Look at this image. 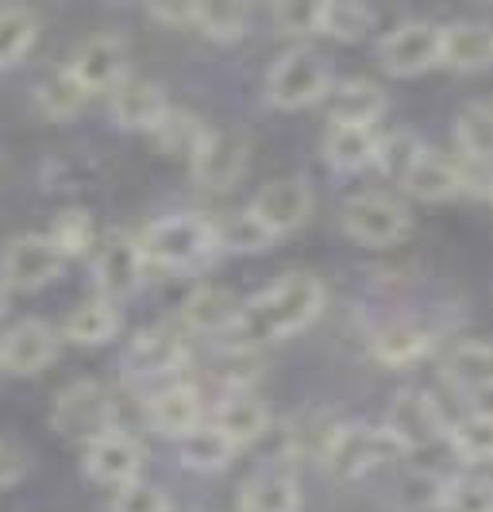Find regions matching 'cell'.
Returning <instances> with one entry per match:
<instances>
[{
  "label": "cell",
  "mask_w": 493,
  "mask_h": 512,
  "mask_svg": "<svg viewBox=\"0 0 493 512\" xmlns=\"http://www.w3.org/2000/svg\"><path fill=\"white\" fill-rule=\"evenodd\" d=\"M235 447L232 439L224 436L216 424H201L197 432H189V436L178 443V455L189 470H197V474H220L228 462L235 459Z\"/></svg>",
  "instance_id": "obj_33"
},
{
  "label": "cell",
  "mask_w": 493,
  "mask_h": 512,
  "mask_svg": "<svg viewBox=\"0 0 493 512\" xmlns=\"http://www.w3.org/2000/svg\"><path fill=\"white\" fill-rule=\"evenodd\" d=\"M490 197H493V193H490Z\"/></svg>",
  "instance_id": "obj_47"
},
{
  "label": "cell",
  "mask_w": 493,
  "mask_h": 512,
  "mask_svg": "<svg viewBox=\"0 0 493 512\" xmlns=\"http://www.w3.org/2000/svg\"><path fill=\"white\" fill-rule=\"evenodd\" d=\"M4 289H8V285L0 282V308H4Z\"/></svg>",
  "instance_id": "obj_46"
},
{
  "label": "cell",
  "mask_w": 493,
  "mask_h": 512,
  "mask_svg": "<svg viewBox=\"0 0 493 512\" xmlns=\"http://www.w3.org/2000/svg\"><path fill=\"white\" fill-rule=\"evenodd\" d=\"M336 77L332 62L312 47H289L274 58L270 74H266V101L282 112H301L312 104L328 101Z\"/></svg>",
  "instance_id": "obj_3"
},
{
  "label": "cell",
  "mask_w": 493,
  "mask_h": 512,
  "mask_svg": "<svg viewBox=\"0 0 493 512\" xmlns=\"http://www.w3.org/2000/svg\"><path fill=\"white\" fill-rule=\"evenodd\" d=\"M243 301L235 297L228 285H197L182 301V328L201 335H228L239 320Z\"/></svg>",
  "instance_id": "obj_21"
},
{
  "label": "cell",
  "mask_w": 493,
  "mask_h": 512,
  "mask_svg": "<svg viewBox=\"0 0 493 512\" xmlns=\"http://www.w3.org/2000/svg\"><path fill=\"white\" fill-rule=\"evenodd\" d=\"M247 208L274 231V239H282L312 216V185L305 178H274L262 185Z\"/></svg>",
  "instance_id": "obj_16"
},
{
  "label": "cell",
  "mask_w": 493,
  "mask_h": 512,
  "mask_svg": "<svg viewBox=\"0 0 493 512\" xmlns=\"http://www.w3.org/2000/svg\"><path fill=\"white\" fill-rule=\"evenodd\" d=\"M374 8H366L359 0H324V24L320 35H332L339 43H359L374 31Z\"/></svg>",
  "instance_id": "obj_37"
},
{
  "label": "cell",
  "mask_w": 493,
  "mask_h": 512,
  "mask_svg": "<svg viewBox=\"0 0 493 512\" xmlns=\"http://www.w3.org/2000/svg\"><path fill=\"white\" fill-rule=\"evenodd\" d=\"M251 162V143L235 128H208L201 147L189 158V174L205 189H232L247 174Z\"/></svg>",
  "instance_id": "obj_11"
},
{
  "label": "cell",
  "mask_w": 493,
  "mask_h": 512,
  "mask_svg": "<svg viewBox=\"0 0 493 512\" xmlns=\"http://www.w3.org/2000/svg\"><path fill=\"white\" fill-rule=\"evenodd\" d=\"M447 482L436 470L428 466H413L405 474H397L390 486V509L393 512H436L443 509V497H447Z\"/></svg>",
  "instance_id": "obj_30"
},
{
  "label": "cell",
  "mask_w": 493,
  "mask_h": 512,
  "mask_svg": "<svg viewBox=\"0 0 493 512\" xmlns=\"http://www.w3.org/2000/svg\"><path fill=\"white\" fill-rule=\"evenodd\" d=\"M339 428H343V420H336L328 409L297 412L286 424V455L324 462V455H328V447H332V439H336Z\"/></svg>",
  "instance_id": "obj_29"
},
{
  "label": "cell",
  "mask_w": 493,
  "mask_h": 512,
  "mask_svg": "<svg viewBox=\"0 0 493 512\" xmlns=\"http://www.w3.org/2000/svg\"><path fill=\"white\" fill-rule=\"evenodd\" d=\"M66 266V255L58 251L51 231H24L16 239H8V247L0 251V282L8 289H43L58 278V270Z\"/></svg>",
  "instance_id": "obj_7"
},
{
  "label": "cell",
  "mask_w": 493,
  "mask_h": 512,
  "mask_svg": "<svg viewBox=\"0 0 493 512\" xmlns=\"http://www.w3.org/2000/svg\"><path fill=\"white\" fill-rule=\"evenodd\" d=\"M386 89L370 77H343L328 93V124H363L374 128L386 116Z\"/></svg>",
  "instance_id": "obj_19"
},
{
  "label": "cell",
  "mask_w": 493,
  "mask_h": 512,
  "mask_svg": "<svg viewBox=\"0 0 493 512\" xmlns=\"http://www.w3.org/2000/svg\"><path fill=\"white\" fill-rule=\"evenodd\" d=\"M120 324H124V316H120L116 301L89 297V301L70 308V316L62 320V339H70L78 347H101V343L120 335Z\"/></svg>",
  "instance_id": "obj_27"
},
{
  "label": "cell",
  "mask_w": 493,
  "mask_h": 512,
  "mask_svg": "<svg viewBox=\"0 0 493 512\" xmlns=\"http://www.w3.org/2000/svg\"><path fill=\"white\" fill-rule=\"evenodd\" d=\"M455 143L467 162L474 166H493V104L470 101L455 116Z\"/></svg>",
  "instance_id": "obj_31"
},
{
  "label": "cell",
  "mask_w": 493,
  "mask_h": 512,
  "mask_svg": "<svg viewBox=\"0 0 493 512\" xmlns=\"http://www.w3.org/2000/svg\"><path fill=\"white\" fill-rule=\"evenodd\" d=\"M424 154H428V147L420 143V135H413V131H390V135H382V143H378V162H374V166L390 181L405 185V178L420 166Z\"/></svg>",
  "instance_id": "obj_38"
},
{
  "label": "cell",
  "mask_w": 493,
  "mask_h": 512,
  "mask_svg": "<svg viewBox=\"0 0 493 512\" xmlns=\"http://www.w3.org/2000/svg\"><path fill=\"white\" fill-rule=\"evenodd\" d=\"M201 416H205L201 389L189 382H166L162 389H155L151 401H147V424L155 428L158 436L178 439V443H182L189 432L201 428Z\"/></svg>",
  "instance_id": "obj_17"
},
{
  "label": "cell",
  "mask_w": 493,
  "mask_h": 512,
  "mask_svg": "<svg viewBox=\"0 0 493 512\" xmlns=\"http://www.w3.org/2000/svg\"><path fill=\"white\" fill-rule=\"evenodd\" d=\"M405 447L386 432V424H343L324 455V470L339 482H355L370 470H378L382 462L401 459Z\"/></svg>",
  "instance_id": "obj_4"
},
{
  "label": "cell",
  "mask_w": 493,
  "mask_h": 512,
  "mask_svg": "<svg viewBox=\"0 0 493 512\" xmlns=\"http://www.w3.org/2000/svg\"><path fill=\"white\" fill-rule=\"evenodd\" d=\"M27 474V455L16 439L0 436V489L16 486Z\"/></svg>",
  "instance_id": "obj_45"
},
{
  "label": "cell",
  "mask_w": 493,
  "mask_h": 512,
  "mask_svg": "<svg viewBox=\"0 0 493 512\" xmlns=\"http://www.w3.org/2000/svg\"><path fill=\"white\" fill-rule=\"evenodd\" d=\"M440 512H493V478L482 474L451 478Z\"/></svg>",
  "instance_id": "obj_43"
},
{
  "label": "cell",
  "mask_w": 493,
  "mask_h": 512,
  "mask_svg": "<svg viewBox=\"0 0 493 512\" xmlns=\"http://www.w3.org/2000/svg\"><path fill=\"white\" fill-rule=\"evenodd\" d=\"M108 112H112V120H116L120 128L155 131L158 124L166 120L170 104H166V93H162L158 81H151V77H128V81L108 97Z\"/></svg>",
  "instance_id": "obj_18"
},
{
  "label": "cell",
  "mask_w": 493,
  "mask_h": 512,
  "mask_svg": "<svg viewBox=\"0 0 493 512\" xmlns=\"http://www.w3.org/2000/svg\"><path fill=\"white\" fill-rule=\"evenodd\" d=\"M378 128L363 124H328L324 131V162L339 174H359L366 166L378 162Z\"/></svg>",
  "instance_id": "obj_25"
},
{
  "label": "cell",
  "mask_w": 493,
  "mask_h": 512,
  "mask_svg": "<svg viewBox=\"0 0 493 512\" xmlns=\"http://www.w3.org/2000/svg\"><path fill=\"white\" fill-rule=\"evenodd\" d=\"M143 255L151 266L162 270H197L220 247V224H212L201 212H174L162 216L155 224H147V231L139 235Z\"/></svg>",
  "instance_id": "obj_2"
},
{
  "label": "cell",
  "mask_w": 493,
  "mask_h": 512,
  "mask_svg": "<svg viewBox=\"0 0 493 512\" xmlns=\"http://www.w3.org/2000/svg\"><path fill=\"white\" fill-rule=\"evenodd\" d=\"M274 243V231L262 224L251 208H239L232 212L224 224H220V247L224 251H266Z\"/></svg>",
  "instance_id": "obj_41"
},
{
  "label": "cell",
  "mask_w": 493,
  "mask_h": 512,
  "mask_svg": "<svg viewBox=\"0 0 493 512\" xmlns=\"http://www.w3.org/2000/svg\"><path fill=\"white\" fill-rule=\"evenodd\" d=\"M251 24V8L232 4V0H197L193 4V31H201L212 43H235L247 35Z\"/></svg>",
  "instance_id": "obj_32"
},
{
  "label": "cell",
  "mask_w": 493,
  "mask_h": 512,
  "mask_svg": "<svg viewBox=\"0 0 493 512\" xmlns=\"http://www.w3.org/2000/svg\"><path fill=\"white\" fill-rule=\"evenodd\" d=\"M151 135H155V143L166 154L193 158V151L201 147V139L208 135V128H205V120H201V116H193V112H185V108H170V112H166V120H162Z\"/></svg>",
  "instance_id": "obj_40"
},
{
  "label": "cell",
  "mask_w": 493,
  "mask_h": 512,
  "mask_svg": "<svg viewBox=\"0 0 493 512\" xmlns=\"http://www.w3.org/2000/svg\"><path fill=\"white\" fill-rule=\"evenodd\" d=\"M51 239L66 258H81L97 247V220L89 208H62L51 224Z\"/></svg>",
  "instance_id": "obj_39"
},
{
  "label": "cell",
  "mask_w": 493,
  "mask_h": 512,
  "mask_svg": "<svg viewBox=\"0 0 493 512\" xmlns=\"http://www.w3.org/2000/svg\"><path fill=\"white\" fill-rule=\"evenodd\" d=\"M85 101H89V93L81 89L78 77L70 74L66 66L47 74L35 85V104H39V112L51 116V120H70V116H78Z\"/></svg>",
  "instance_id": "obj_36"
},
{
  "label": "cell",
  "mask_w": 493,
  "mask_h": 512,
  "mask_svg": "<svg viewBox=\"0 0 493 512\" xmlns=\"http://www.w3.org/2000/svg\"><path fill=\"white\" fill-rule=\"evenodd\" d=\"M382 424L405 447V455L428 447V443H440L451 432V424H447L443 409L436 405V397L424 393V389H401L390 401V412H386Z\"/></svg>",
  "instance_id": "obj_12"
},
{
  "label": "cell",
  "mask_w": 493,
  "mask_h": 512,
  "mask_svg": "<svg viewBox=\"0 0 493 512\" xmlns=\"http://www.w3.org/2000/svg\"><path fill=\"white\" fill-rule=\"evenodd\" d=\"M270 20L282 35L305 39V35H320L324 24V0H282L270 8Z\"/></svg>",
  "instance_id": "obj_42"
},
{
  "label": "cell",
  "mask_w": 493,
  "mask_h": 512,
  "mask_svg": "<svg viewBox=\"0 0 493 512\" xmlns=\"http://www.w3.org/2000/svg\"><path fill=\"white\" fill-rule=\"evenodd\" d=\"M401 189H405L409 197H416V201H424V205L455 201L459 193H467L459 162H447V158H440V154H432V151L420 158V166L405 178Z\"/></svg>",
  "instance_id": "obj_28"
},
{
  "label": "cell",
  "mask_w": 493,
  "mask_h": 512,
  "mask_svg": "<svg viewBox=\"0 0 493 512\" xmlns=\"http://www.w3.org/2000/svg\"><path fill=\"white\" fill-rule=\"evenodd\" d=\"M443 31L432 20H405L378 43V62L393 77H420L432 66H440Z\"/></svg>",
  "instance_id": "obj_9"
},
{
  "label": "cell",
  "mask_w": 493,
  "mask_h": 512,
  "mask_svg": "<svg viewBox=\"0 0 493 512\" xmlns=\"http://www.w3.org/2000/svg\"><path fill=\"white\" fill-rule=\"evenodd\" d=\"M58 343L62 332L54 328L51 320L43 316H24L16 320L8 332L0 335V370L27 378V374H39L58 359Z\"/></svg>",
  "instance_id": "obj_13"
},
{
  "label": "cell",
  "mask_w": 493,
  "mask_h": 512,
  "mask_svg": "<svg viewBox=\"0 0 493 512\" xmlns=\"http://www.w3.org/2000/svg\"><path fill=\"white\" fill-rule=\"evenodd\" d=\"M324 285L305 270L282 274L278 282H270L251 301H243L239 320L228 332V343L239 347H259V343H274V339H289V335L305 332L312 320L324 312Z\"/></svg>",
  "instance_id": "obj_1"
},
{
  "label": "cell",
  "mask_w": 493,
  "mask_h": 512,
  "mask_svg": "<svg viewBox=\"0 0 493 512\" xmlns=\"http://www.w3.org/2000/svg\"><path fill=\"white\" fill-rule=\"evenodd\" d=\"M147 266H151V262L143 255L139 235L108 231L101 243H97V255H93V285H97V297H108V301L131 297V293L143 285V270H147Z\"/></svg>",
  "instance_id": "obj_8"
},
{
  "label": "cell",
  "mask_w": 493,
  "mask_h": 512,
  "mask_svg": "<svg viewBox=\"0 0 493 512\" xmlns=\"http://www.w3.org/2000/svg\"><path fill=\"white\" fill-rule=\"evenodd\" d=\"M189 362V332L178 324H151L124 351V366L135 378H170Z\"/></svg>",
  "instance_id": "obj_14"
},
{
  "label": "cell",
  "mask_w": 493,
  "mask_h": 512,
  "mask_svg": "<svg viewBox=\"0 0 493 512\" xmlns=\"http://www.w3.org/2000/svg\"><path fill=\"white\" fill-rule=\"evenodd\" d=\"M443 378L470 397L493 393V343H486V339L455 343L443 359Z\"/></svg>",
  "instance_id": "obj_26"
},
{
  "label": "cell",
  "mask_w": 493,
  "mask_h": 512,
  "mask_svg": "<svg viewBox=\"0 0 493 512\" xmlns=\"http://www.w3.org/2000/svg\"><path fill=\"white\" fill-rule=\"evenodd\" d=\"M143 443L124 432V428H108L101 436L85 443V474L101 486H131L143 478Z\"/></svg>",
  "instance_id": "obj_15"
},
{
  "label": "cell",
  "mask_w": 493,
  "mask_h": 512,
  "mask_svg": "<svg viewBox=\"0 0 493 512\" xmlns=\"http://www.w3.org/2000/svg\"><path fill=\"white\" fill-rule=\"evenodd\" d=\"M212 424L232 439L235 447H251L270 432V405L251 389H232L220 397Z\"/></svg>",
  "instance_id": "obj_20"
},
{
  "label": "cell",
  "mask_w": 493,
  "mask_h": 512,
  "mask_svg": "<svg viewBox=\"0 0 493 512\" xmlns=\"http://www.w3.org/2000/svg\"><path fill=\"white\" fill-rule=\"evenodd\" d=\"M66 70L78 77V85L93 97V93H116L128 81V43L112 31H97L89 39H81Z\"/></svg>",
  "instance_id": "obj_10"
},
{
  "label": "cell",
  "mask_w": 493,
  "mask_h": 512,
  "mask_svg": "<svg viewBox=\"0 0 493 512\" xmlns=\"http://www.w3.org/2000/svg\"><path fill=\"white\" fill-rule=\"evenodd\" d=\"M339 220H343V231L366 247H390L413 231V216L405 201H397L390 193H374V189L347 197L339 208Z\"/></svg>",
  "instance_id": "obj_5"
},
{
  "label": "cell",
  "mask_w": 493,
  "mask_h": 512,
  "mask_svg": "<svg viewBox=\"0 0 493 512\" xmlns=\"http://www.w3.org/2000/svg\"><path fill=\"white\" fill-rule=\"evenodd\" d=\"M301 482L289 474L286 466H266L255 470L239 486V512H301Z\"/></svg>",
  "instance_id": "obj_24"
},
{
  "label": "cell",
  "mask_w": 493,
  "mask_h": 512,
  "mask_svg": "<svg viewBox=\"0 0 493 512\" xmlns=\"http://www.w3.org/2000/svg\"><path fill=\"white\" fill-rule=\"evenodd\" d=\"M116 409H112V397H108V389L101 382H93V378H78V382H70L66 389H58V397H54L51 405V424L54 432H62V436H78V439H89L108 432V428H116Z\"/></svg>",
  "instance_id": "obj_6"
},
{
  "label": "cell",
  "mask_w": 493,
  "mask_h": 512,
  "mask_svg": "<svg viewBox=\"0 0 493 512\" xmlns=\"http://www.w3.org/2000/svg\"><path fill=\"white\" fill-rule=\"evenodd\" d=\"M443 54L440 66L455 70V74H478L493 66V27L474 24V20H455L443 24Z\"/></svg>",
  "instance_id": "obj_22"
},
{
  "label": "cell",
  "mask_w": 493,
  "mask_h": 512,
  "mask_svg": "<svg viewBox=\"0 0 493 512\" xmlns=\"http://www.w3.org/2000/svg\"><path fill=\"white\" fill-rule=\"evenodd\" d=\"M108 512H174V501L170 493L155 482H131V486H120L112 493V505Z\"/></svg>",
  "instance_id": "obj_44"
},
{
  "label": "cell",
  "mask_w": 493,
  "mask_h": 512,
  "mask_svg": "<svg viewBox=\"0 0 493 512\" xmlns=\"http://www.w3.org/2000/svg\"><path fill=\"white\" fill-rule=\"evenodd\" d=\"M432 347H436L432 328L413 320V316H401V320L382 324V328L374 332V339H370V355L382 362V366H393V370L420 362Z\"/></svg>",
  "instance_id": "obj_23"
},
{
  "label": "cell",
  "mask_w": 493,
  "mask_h": 512,
  "mask_svg": "<svg viewBox=\"0 0 493 512\" xmlns=\"http://www.w3.org/2000/svg\"><path fill=\"white\" fill-rule=\"evenodd\" d=\"M39 35V20L27 4H0V70L16 66Z\"/></svg>",
  "instance_id": "obj_35"
},
{
  "label": "cell",
  "mask_w": 493,
  "mask_h": 512,
  "mask_svg": "<svg viewBox=\"0 0 493 512\" xmlns=\"http://www.w3.org/2000/svg\"><path fill=\"white\" fill-rule=\"evenodd\" d=\"M451 451L463 462L478 466V462H493V412L490 409H474L467 416H459L447 432Z\"/></svg>",
  "instance_id": "obj_34"
}]
</instances>
